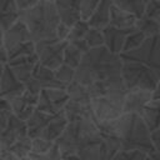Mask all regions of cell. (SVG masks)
I'll return each instance as SVG.
<instances>
[{"instance_id":"obj_1","label":"cell","mask_w":160,"mask_h":160,"mask_svg":"<svg viewBox=\"0 0 160 160\" xmlns=\"http://www.w3.org/2000/svg\"><path fill=\"white\" fill-rule=\"evenodd\" d=\"M100 131L110 132L119 138L121 150H141L148 154L155 150L151 131L140 114L124 112L118 119L98 122Z\"/></svg>"},{"instance_id":"obj_2","label":"cell","mask_w":160,"mask_h":160,"mask_svg":"<svg viewBox=\"0 0 160 160\" xmlns=\"http://www.w3.org/2000/svg\"><path fill=\"white\" fill-rule=\"evenodd\" d=\"M122 62L124 60L120 54L111 52L105 45L92 48L85 52L80 65L76 69L74 80L89 86L95 81L121 75Z\"/></svg>"},{"instance_id":"obj_3","label":"cell","mask_w":160,"mask_h":160,"mask_svg":"<svg viewBox=\"0 0 160 160\" xmlns=\"http://www.w3.org/2000/svg\"><path fill=\"white\" fill-rule=\"evenodd\" d=\"M20 20L28 25L35 42L55 39L58 28L61 24L55 1L51 0H41L30 9L20 10Z\"/></svg>"},{"instance_id":"obj_4","label":"cell","mask_w":160,"mask_h":160,"mask_svg":"<svg viewBox=\"0 0 160 160\" xmlns=\"http://www.w3.org/2000/svg\"><path fill=\"white\" fill-rule=\"evenodd\" d=\"M102 135L95 118L71 121L68 124L62 135L56 140L64 156L79 154L88 146L101 140Z\"/></svg>"},{"instance_id":"obj_5","label":"cell","mask_w":160,"mask_h":160,"mask_svg":"<svg viewBox=\"0 0 160 160\" xmlns=\"http://www.w3.org/2000/svg\"><path fill=\"white\" fill-rule=\"evenodd\" d=\"M121 75L129 90L145 89L154 91L160 80V76L152 69L134 60H124Z\"/></svg>"},{"instance_id":"obj_6","label":"cell","mask_w":160,"mask_h":160,"mask_svg":"<svg viewBox=\"0 0 160 160\" xmlns=\"http://www.w3.org/2000/svg\"><path fill=\"white\" fill-rule=\"evenodd\" d=\"M120 56L124 60L139 61L152 69L160 76V35L146 38L138 49L121 52Z\"/></svg>"},{"instance_id":"obj_7","label":"cell","mask_w":160,"mask_h":160,"mask_svg":"<svg viewBox=\"0 0 160 160\" xmlns=\"http://www.w3.org/2000/svg\"><path fill=\"white\" fill-rule=\"evenodd\" d=\"M68 45V40H59V39H48V40H40L35 42L36 46V54L39 56V61L51 69L55 70L60 65L64 64V52L65 48Z\"/></svg>"},{"instance_id":"obj_8","label":"cell","mask_w":160,"mask_h":160,"mask_svg":"<svg viewBox=\"0 0 160 160\" xmlns=\"http://www.w3.org/2000/svg\"><path fill=\"white\" fill-rule=\"evenodd\" d=\"M88 89L91 95V99L96 96H109L121 102H124L125 96L129 91L122 79V75H116L104 80L95 81L94 84L89 85Z\"/></svg>"},{"instance_id":"obj_9","label":"cell","mask_w":160,"mask_h":160,"mask_svg":"<svg viewBox=\"0 0 160 160\" xmlns=\"http://www.w3.org/2000/svg\"><path fill=\"white\" fill-rule=\"evenodd\" d=\"M69 100H70V96L66 91V88L42 89L39 95L36 109L54 115L62 111Z\"/></svg>"},{"instance_id":"obj_10","label":"cell","mask_w":160,"mask_h":160,"mask_svg":"<svg viewBox=\"0 0 160 160\" xmlns=\"http://www.w3.org/2000/svg\"><path fill=\"white\" fill-rule=\"evenodd\" d=\"M91 108L98 122L118 119L124 114V102L109 96H96L91 99Z\"/></svg>"},{"instance_id":"obj_11","label":"cell","mask_w":160,"mask_h":160,"mask_svg":"<svg viewBox=\"0 0 160 160\" xmlns=\"http://www.w3.org/2000/svg\"><path fill=\"white\" fill-rule=\"evenodd\" d=\"M26 90L25 84L15 75L9 64H1L0 70V95L2 99L12 100Z\"/></svg>"},{"instance_id":"obj_12","label":"cell","mask_w":160,"mask_h":160,"mask_svg":"<svg viewBox=\"0 0 160 160\" xmlns=\"http://www.w3.org/2000/svg\"><path fill=\"white\" fill-rule=\"evenodd\" d=\"M29 135L28 134V122L18 118L14 112L11 114L6 126L0 130V149H8L18 139Z\"/></svg>"},{"instance_id":"obj_13","label":"cell","mask_w":160,"mask_h":160,"mask_svg":"<svg viewBox=\"0 0 160 160\" xmlns=\"http://www.w3.org/2000/svg\"><path fill=\"white\" fill-rule=\"evenodd\" d=\"M31 40H32L31 32L28 25L21 20H19L6 31H1V45H4L8 50H11L19 44L31 41Z\"/></svg>"},{"instance_id":"obj_14","label":"cell","mask_w":160,"mask_h":160,"mask_svg":"<svg viewBox=\"0 0 160 160\" xmlns=\"http://www.w3.org/2000/svg\"><path fill=\"white\" fill-rule=\"evenodd\" d=\"M38 100H39V95L38 94H34L29 90H25L21 95L16 96L15 99L10 100V104H11V108H12V112L28 121L30 119V116L34 114V111L36 110V106H38Z\"/></svg>"},{"instance_id":"obj_15","label":"cell","mask_w":160,"mask_h":160,"mask_svg":"<svg viewBox=\"0 0 160 160\" xmlns=\"http://www.w3.org/2000/svg\"><path fill=\"white\" fill-rule=\"evenodd\" d=\"M154 99L152 90L145 89H131L128 91L124 100V112L140 114L148 102Z\"/></svg>"},{"instance_id":"obj_16","label":"cell","mask_w":160,"mask_h":160,"mask_svg":"<svg viewBox=\"0 0 160 160\" xmlns=\"http://www.w3.org/2000/svg\"><path fill=\"white\" fill-rule=\"evenodd\" d=\"M134 29H119L112 25H108L102 29L104 39H105V46L115 54H121L124 50V45L126 41L128 35Z\"/></svg>"},{"instance_id":"obj_17","label":"cell","mask_w":160,"mask_h":160,"mask_svg":"<svg viewBox=\"0 0 160 160\" xmlns=\"http://www.w3.org/2000/svg\"><path fill=\"white\" fill-rule=\"evenodd\" d=\"M55 5L60 20L65 25L71 28L74 24L81 20L80 0H55Z\"/></svg>"},{"instance_id":"obj_18","label":"cell","mask_w":160,"mask_h":160,"mask_svg":"<svg viewBox=\"0 0 160 160\" xmlns=\"http://www.w3.org/2000/svg\"><path fill=\"white\" fill-rule=\"evenodd\" d=\"M89 50H90V46L88 45L85 39L76 40V41H68V45L64 52V64L74 69H78L85 52H88Z\"/></svg>"},{"instance_id":"obj_19","label":"cell","mask_w":160,"mask_h":160,"mask_svg":"<svg viewBox=\"0 0 160 160\" xmlns=\"http://www.w3.org/2000/svg\"><path fill=\"white\" fill-rule=\"evenodd\" d=\"M68 124H69V120H68L64 110L58 114H54V115H51V119L49 120L48 125L45 126V129L42 130V132L39 138H44V139L56 142V140L65 131Z\"/></svg>"},{"instance_id":"obj_20","label":"cell","mask_w":160,"mask_h":160,"mask_svg":"<svg viewBox=\"0 0 160 160\" xmlns=\"http://www.w3.org/2000/svg\"><path fill=\"white\" fill-rule=\"evenodd\" d=\"M20 20V9L15 0H0V31H6Z\"/></svg>"},{"instance_id":"obj_21","label":"cell","mask_w":160,"mask_h":160,"mask_svg":"<svg viewBox=\"0 0 160 160\" xmlns=\"http://www.w3.org/2000/svg\"><path fill=\"white\" fill-rule=\"evenodd\" d=\"M32 78L39 82L41 89H49V88H66L64 84H61L56 76L54 70L44 66L40 61L35 65L32 71Z\"/></svg>"},{"instance_id":"obj_22","label":"cell","mask_w":160,"mask_h":160,"mask_svg":"<svg viewBox=\"0 0 160 160\" xmlns=\"http://www.w3.org/2000/svg\"><path fill=\"white\" fill-rule=\"evenodd\" d=\"M112 0H101L98 5L96 10L91 15V18L88 20L89 25L91 28L96 29H104L108 25H110V16H111V9H112Z\"/></svg>"},{"instance_id":"obj_23","label":"cell","mask_w":160,"mask_h":160,"mask_svg":"<svg viewBox=\"0 0 160 160\" xmlns=\"http://www.w3.org/2000/svg\"><path fill=\"white\" fill-rule=\"evenodd\" d=\"M64 112H65L69 122L82 120V119L95 118L94 112H92L91 104H82V102H76L72 100L68 101V104L64 108Z\"/></svg>"},{"instance_id":"obj_24","label":"cell","mask_w":160,"mask_h":160,"mask_svg":"<svg viewBox=\"0 0 160 160\" xmlns=\"http://www.w3.org/2000/svg\"><path fill=\"white\" fill-rule=\"evenodd\" d=\"M136 21H138L136 15L112 5L111 16H110V25L116 26L119 29H135Z\"/></svg>"},{"instance_id":"obj_25","label":"cell","mask_w":160,"mask_h":160,"mask_svg":"<svg viewBox=\"0 0 160 160\" xmlns=\"http://www.w3.org/2000/svg\"><path fill=\"white\" fill-rule=\"evenodd\" d=\"M50 119H51V114H48V112H44V111H40L39 109H36L34 111V114L30 116V119L26 121L29 136L32 139L39 138Z\"/></svg>"},{"instance_id":"obj_26","label":"cell","mask_w":160,"mask_h":160,"mask_svg":"<svg viewBox=\"0 0 160 160\" xmlns=\"http://www.w3.org/2000/svg\"><path fill=\"white\" fill-rule=\"evenodd\" d=\"M141 118L149 126L150 131L160 128V100L152 99L150 102L145 105V108L140 112Z\"/></svg>"},{"instance_id":"obj_27","label":"cell","mask_w":160,"mask_h":160,"mask_svg":"<svg viewBox=\"0 0 160 160\" xmlns=\"http://www.w3.org/2000/svg\"><path fill=\"white\" fill-rule=\"evenodd\" d=\"M66 91L70 96V100L82 104H91V95L89 92L88 86L80 84L76 80H72L66 85Z\"/></svg>"},{"instance_id":"obj_28","label":"cell","mask_w":160,"mask_h":160,"mask_svg":"<svg viewBox=\"0 0 160 160\" xmlns=\"http://www.w3.org/2000/svg\"><path fill=\"white\" fill-rule=\"evenodd\" d=\"M135 29L141 31L146 38H151V36H156L160 35V25L156 20L151 19L148 15H142L140 18H138V21L135 24Z\"/></svg>"},{"instance_id":"obj_29","label":"cell","mask_w":160,"mask_h":160,"mask_svg":"<svg viewBox=\"0 0 160 160\" xmlns=\"http://www.w3.org/2000/svg\"><path fill=\"white\" fill-rule=\"evenodd\" d=\"M32 149V138L29 135H25L20 139H18L12 145H10L6 150H9L11 154H14L18 158H25L29 156Z\"/></svg>"},{"instance_id":"obj_30","label":"cell","mask_w":160,"mask_h":160,"mask_svg":"<svg viewBox=\"0 0 160 160\" xmlns=\"http://www.w3.org/2000/svg\"><path fill=\"white\" fill-rule=\"evenodd\" d=\"M114 5L129 11L138 18L142 16L145 14V8H146V1L145 0H112Z\"/></svg>"},{"instance_id":"obj_31","label":"cell","mask_w":160,"mask_h":160,"mask_svg":"<svg viewBox=\"0 0 160 160\" xmlns=\"http://www.w3.org/2000/svg\"><path fill=\"white\" fill-rule=\"evenodd\" d=\"M36 52V46H35V41H26L22 44H19L18 46H15L14 49L9 50V61L12 59H18L21 56H28V55H32Z\"/></svg>"},{"instance_id":"obj_32","label":"cell","mask_w":160,"mask_h":160,"mask_svg":"<svg viewBox=\"0 0 160 160\" xmlns=\"http://www.w3.org/2000/svg\"><path fill=\"white\" fill-rule=\"evenodd\" d=\"M90 29L89 21L88 20H79L76 24H74L70 29V34L68 38V41H76V40H81L85 38L88 30Z\"/></svg>"},{"instance_id":"obj_33","label":"cell","mask_w":160,"mask_h":160,"mask_svg":"<svg viewBox=\"0 0 160 160\" xmlns=\"http://www.w3.org/2000/svg\"><path fill=\"white\" fill-rule=\"evenodd\" d=\"M84 39L88 42V45L90 46V49L105 45V39H104V34H102L101 29H96V28H91L90 26V29L88 30V32H86Z\"/></svg>"},{"instance_id":"obj_34","label":"cell","mask_w":160,"mask_h":160,"mask_svg":"<svg viewBox=\"0 0 160 160\" xmlns=\"http://www.w3.org/2000/svg\"><path fill=\"white\" fill-rule=\"evenodd\" d=\"M54 72H55L56 79H58L61 84H64V85L66 86L68 84H70V82L75 79L76 69H74V68H71V66H69V65H66V64H62V65H60L58 69H55Z\"/></svg>"},{"instance_id":"obj_35","label":"cell","mask_w":160,"mask_h":160,"mask_svg":"<svg viewBox=\"0 0 160 160\" xmlns=\"http://www.w3.org/2000/svg\"><path fill=\"white\" fill-rule=\"evenodd\" d=\"M145 39H146V36H145L141 31H139V30L134 29V30L128 35V38H126V41H125V45H124V50H122V52L138 49V48H139V46L145 41Z\"/></svg>"},{"instance_id":"obj_36","label":"cell","mask_w":160,"mask_h":160,"mask_svg":"<svg viewBox=\"0 0 160 160\" xmlns=\"http://www.w3.org/2000/svg\"><path fill=\"white\" fill-rule=\"evenodd\" d=\"M149 154L141 150H119L110 160H145Z\"/></svg>"},{"instance_id":"obj_37","label":"cell","mask_w":160,"mask_h":160,"mask_svg":"<svg viewBox=\"0 0 160 160\" xmlns=\"http://www.w3.org/2000/svg\"><path fill=\"white\" fill-rule=\"evenodd\" d=\"M55 141L44 139V138H34L32 139V149L31 152L34 154H45L50 151L55 146Z\"/></svg>"},{"instance_id":"obj_38","label":"cell","mask_w":160,"mask_h":160,"mask_svg":"<svg viewBox=\"0 0 160 160\" xmlns=\"http://www.w3.org/2000/svg\"><path fill=\"white\" fill-rule=\"evenodd\" d=\"M101 0H80V11H81V19L89 20L94 11L96 10L98 5Z\"/></svg>"},{"instance_id":"obj_39","label":"cell","mask_w":160,"mask_h":160,"mask_svg":"<svg viewBox=\"0 0 160 160\" xmlns=\"http://www.w3.org/2000/svg\"><path fill=\"white\" fill-rule=\"evenodd\" d=\"M30 156L34 159V160H65L64 159V155L60 150V148L58 146V144H55V146L45 152V154H34V152H30Z\"/></svg>"},{"instance_id":"obj_40","label":"cell","mask_w":160,"mask_h":160,"mask_svg":"<svg viewBox=\"0 0 160 160\" xmlns=\"http://www.w3.org/2000/svg\"><path fill=\"white\" fill-rule=\"evenodd\" d=\"M145 15L156 20L160 25V0H150L146 2Z\"/></svg>"},{"instance_id":"obj_41","label":"cell","mask_w":160,"mask_h":160,"mask_svg":"<svg viewBox=\"0 0 160 160\" xmlns=\"http://www.w3.org/2000/svg\"><path fill=\"white\" fill-rule=\"evenodd\" d=\"M70 26H68V25H65L64 22H61L60 25H59V28H58V31H56V38L59 39V40H61V41H64V40H68V38H69V34H70Z\"/></svg>"},{"instance_id":"obj_42","label":"cell","mask_w":160,"mask_h":160,"mask_svg":"<svg viewBox=\"0 0 160 160\" xmlns=\"http://www.w3.org/2000/svg\"><path fill=\"white\" fill-rule=\"evenodd\" d=\"M41 0H15L18 8L20 10H26V9H30L32 6H35L36 4H39Z\"/></svg>"},{"instance_id":"obj_43","label":"cell","mask_w":160,"mask_h":160,"mask_svg":"<svg viewBox=\"0 0 160 160\" xmlns=\"http://www.w3.org/2000/svg\"><path fill=\"white\" fill-rule=\"evenodd\" d=\"M151 141L154 144L155 150H160V128L151 131Z\"/></svg>"},{"instance_id":"obj_44","label":"cell","mask_w":160,"mask_h":160,"mask_svg":"<svg viewBox=\"0 0 160 160\" xmlns=\"http://www.w3.org/2000/svg\"><path fill=\"white\" fill-rule=\"evenodd\" d=\"M0 160H21V159L15 156L6 149H0Z\"/></svg>"},{"instance_id":"obj_45","label":"cell","mask_w":160,"mask_h":160,"mask_svg":"<svg viewBox=\"0 0 160 160\" xmlns=\"http://www.w3.org/2000/svg\"><path fill=\"white\" fill-rule=\"evenodd\" d=\"M0 61H1V64L9 62V50L1 44H0Z\"/></svg>"},{"instance_id":"obj_46","label":"cell","mask_w":160,"mask_h":160,"mask_svg":"<svg viewBox=\"0 0 160 160\" xmlns=\"http://www.w3.org/2000/svg\"><path fill=\"white\" fill-rule=\"evenodd\" d=\"M150 160H160V150H154L152 152L149 154Z\"/></svg>"},{"instance_id":"obj_47","label":"cell","mask_w":160,"mask_h":160,"mask_svg":"<svg viewBox=\"0 0 160 160\" xmlns=\"http://www.w3.org/2000/svg\"><path fill=\"white\" fill-rule=\"evenodd\" d=\"M64 159H65V160H85V159H82V158H80L79 155H76V154H71V155H66V156H64Z\"/></svg>"},{"instance_id":"obj_48","label":"cell","mask_w":160,"mask_h":160,"mask_svg":"<svg viewBox=\"0 0 160 160\" xmlns=\"http://www.w3.org/2000/svg\"><path fill=\"white\" fill-rule=\"evenodd\" d=\"M154 99H159L160 100V80H159V84L156 85V88L154 90Z\"/></svg>"},{"instance_id":"obj_49","label":"cell","mask_w":160,"mask_h":160,"mask_svg":"<svg viewBox=\"0 0 160 160\" xmlns=\"http://www.w3.org/2000/svg\"><path fill=\"white\" fill-rule=\"evenodd\" d=\"M21 160H34V159H32V158H31V156L29 155V156H25V158H21Z\"/></svg>"},{"instance_id":"obj_50","label":"cell","mask_w":160,"mask_h":160,"mask_svg":"<svg viewBox=\"0 0 160 160\" xmlns=\"http://www.w3.org/2000/svg\"><path fill=\"white\" fill-rule=\"evenodd\" d=\"M145 160H150V159H149V156H148V159H145Z\"/></svg>"},{"instance_id":"obj_51","label":"cell","mask_w":160,"mask_h":160,"mask_svg":"<svg viewBox=\"0 0 160 160\" xmlns=\"http://www.w3.org/2000/svg\"><path fill=\"white\" fill-rule=\"evenodd\" d=\"M145 1H146V2H148V1H150V0H145Z\"/></svg>"},{"instance_id":"obj_52","label":"cell","mask_w":160,"mask_h":160,"mask_svg":"<svg viewBox=\"0 0 160 160\" xmlns=\"http://www.w3.org/2000/svg\"><path fill=\"white\" fill-rule=\"evenodd\" d=\"M51 1H55V0H51Z\"/></svg>"}]
</instances>
